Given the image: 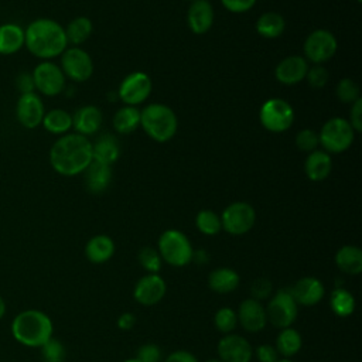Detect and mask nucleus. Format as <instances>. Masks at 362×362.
I'll use <instances>...</instances> for the list:
<instances>
[{"label": "nucleus", "mask_w": 362, "mask_h": 362, "mask_svg": "<svg viewBox=\"0 0 362 362\" xmlns=\"http://www.w3.org/2000/svg\"><path fill=\"white\" fill-rule=\"evenodd\" d=\"M277 362H293V361L288 359V358H281V359H279Z\"/></svg>", "instance_id": "obj_53"}, {"label": "nucleus", "mask_w": 362, "mask_h": 362, "mask_svg": "<svg viewBox=\"0 0 362 362\" xmlns=\"http://www.w3.org/2000/svg\"><path fill=\"white\" fill-rule=\"evenodd\" d=\"M34 88L40 95L57 96L65 89L66 78L59 65L52 61H41L31 72Z\"/></svg>", "instance_id": "obj_10"}, {"label": "nucleus", "mask_w": 362, "mask_h": 362, "mask_svg": "<svg viewBox=\"0 0 362 362\" xmlns=\"http://www.w3.org/2000/svg\"><path fill=\"white\" fill-rule=\"evenodd\" d=\"M151 79L146 72H130L119 85L117 95L124 105L137 106L143 103L151 93Z\"/></svg>", "instance_id": "obj_13"}, {"label": "nucleus", "mask_w": 362, "mask_h": 362, "mask_svg": "<svg viewBox=\"0 0 362 362\" xmlns=\"http://www.w3.org/2000/svg\"><path fill=\"white\" fill-rule=\"evenodd\" d=\"M253 355L256 356V359L259 362H277L279 361V352L276 351V348L273 345H269V344L259 345L253 351Z\"/></svg>", "instance_id": "obj_44"}, {"label": "nucleus", "mask_w": 362, "mask_h": 362, "mask_svg": "<svg viewBox=\"0 0 362 362\" xmlns=\"http://www.w3.org/2000/svg\"><path fill=\"white\" fill-rule=\"evenodd\" d=\"M293 298L297 304L311 307L318 304L325 296V287L317 277H301L290 288Z\"/></svg>", "instance_id": "obj_19"}, {"label": "nucleus", "mask_w": 362, "mask_h": 362, "mask_svg": "<svg viewBox=\"0 0 362 362\" xmlns=\"http://www.w3.org/2000/svg\"><path fill=\"white\" fill-rule=\"evenodd\" d=\"M332 170V158L324 150H314L307 154L304 161V173L311 181H322L328 178Z\"/></svg>", "instance_id": "obj_23"}, {"label": "nucleus", "mask_w": 362, "mask_h": 362, "mask_svg": "<svg viewBox=\"0 0 362 362\" xmlns=\"http://www.w3.org/2000/svg\"><path fill=\"white\" fill-rule=\"evenodd\" d=\"M205 362H222V361H219V359H208Z\"/></svg>", "instance_id": "obj_54"}, {"label": "nucleus", "mask_w": 362, "mask_h": 362, "mask_svg": "<svg viewBox=\"0 0 362 362\" xmlns=\"http://www.w3.org/2000/svg\"><path fill=\"white\" fill-rule=\"evenodd\" d=\"M216 351L222 362H250L253 356V348L249 341L236 334H226L221 338Z\"/></svg>", "instance_id": "obj_16"}, {"label": "nucleus", "mask_w": 362, "mask_h": 362, "mask_svg": "<svg viewBox=\"0 0 362 362\" xmlns=\"http://www.w3.org/2000/svg\"><path fill=\"white\" fill-rule=\"evenodd\" d=\"M338 48L335 35L325 28H317L311 31L303 45L304 58L313 65H322L334 57Z\"/></svg>", "instance_id": "obj_8"}, {"label": "nucleus", "mask_w": 362, "mask_h": 362, "mask_svg": "<svg viewBox=\"0 0 362 362\" xmlns=\"http://www.w3.org/2000/svg\"><path fill=\"white\" fill-rule=\"evenodd\" d=\"M102 110L95 105H85L72 115V129L85 137L95 134L102 126Z\"/></svg>", "instance_id": "obj_21"}, {"label": "nucleus", "mask_w": 362, "mask_h": 362, "mask_svg": "<svg viewBox=\"0 0 362 362\" xmlns=\"http://www.w3.org/2000/svg\"><path fill=\"white\" fill-rule=\"evenodd\" d=\"M215 20L214 7L209 0L191 1L187 13V23L194 34H205L212 28Z\"/></svg>", "instance_id": "obj_20"}, {"label": "nucleus", "mask_w": 362, "mask_h": 362, "mask_svg": "<svg viewBox=\"0 0 362 362\" xmlns=\"http://www.w3.org/2000/svg\"><path fill=\"white\" fill-rule=\"evenodd\" d=\"M257 0H221L222 6L230 13H245L249 11Z\"/></svg>", "instance_id": "obj_46"}, {"label": "nucleus", "mask_w": 362, "mask_h": 362, "mask_svg": "<svg viewBox=\"0 0 362 362\" xmlns=\"http://www.w3.org/2000/svg\"><path fill=\"white\" fill-rule=\"evenodd\" d=\"M136 324V315L133 313H123L117 318V327L123 331H129Z\"/></svg>", "instance_id": "obj_49"}, {"label": "nucleus", "mask_w": 362, "mask_h": 362, "mask_svg": "<svg viewBox=\"0 0 362 362\" xmlns=\"http://www.w3.org/2000/svg\"><path fill=\"white\" fill-rule=\"evenodd\" d=\"M337 267L351 276H356L362 272V250L354 245H345L335 253Z\"/></svg>", "instance_id": "obj_28"}, {"label": "nucleus", "mask_w": 362, "mask_h": 362, "mask_svg": "<svg viewBox=\"0 0 362 362\" xmlns=\"http://www.w3.org/2000/svg\"><path fill=\"white\" fill-rule=\"evenodd\" d=\"M64 30H65L68 44H72L74 47H79L90 37V34L93 31V24L90 21V18H88L85 16H79V17L72 18L68 23V25L64 27Z\"/></svg>", "instance_id": "obj_31"}, {"label": "nucleus", "mask_w": 362, "mask_h": 362, "mask_svg": "<svg viewBox=\"0 0 362 362\" xmlns=\"http://www.w3.org/2000/svg\"><path fill=\"white\" fill-rule=\"evenodd\" d=\"M355 139V130L344 117L328 119L318 132V141L328 154L346 151Z\"/></svg>", "instance_id": "obj_6"}, {"label": "nucleus", "mask_w": 362, "mask_h": 362, "mask_svg": "<svg viewBox=\"0 0 362 362\" xmlns=\"http://www.w3.org/2000/svg\"><path fill=\"white\" fill-rule=\"evenodd\" d=\"M256 222V212L255 208L247 202H232L228 205L222 215H221V223L222 229L226 230L229 235H245L247 233Z\"/></svg>", "instance_id": "obj_11"}, {"label": "nucleus", "mask_w": 362, "mask_h": 362, "mask_svg": "<svg viewBox=\"0 0 362 362\" xmlns=\"http://www.w3.org/2000/svg\"><path fill=\"white\" fill-rule=\"evenodd\" d=\"M284 28H286L284 17L276 11H267L262 14L256 21L257 34L267 40L280 37L284 33Z\"/></svg>", "instance_id": "obj_30"}, {"label": "nucleus", "mask_w": 362, "mask_h": 362, "mask_svg": "<svg viewBox=\"0 0 362 362\" xmlns=\"http://www.w3.org/2000/svg\"><path fill=\"white\" fill-rule=\"evenodd\" d=\"M164 362H198V359L191 352H188L185 349H178V351L171 352L164 359Z\"/></svg>", "instance_id": "obj_48"}, {"label": "nucleus", "mask_w": 362, "mask_h": 362, "mask_svg": "<svg viewBox=\"0 0 362 362\" xmlns=\"http://www.w3.org/2000/svg\"><path fill=\"white\" fill-rule=\"evenodd\" d=\"M329 305L335 315L349 317L355 311V298L346 288L338 287L329 296Z\"/></svg>", "instance_id": "obj_34"}, {"label": "nucleus", "mask_w": 362, "mask_h": 362, "mask_svg": "<svg viewBox=\"0 0 362 362\" xmlns=\"http://www.w3.org/2000/svg\"><path fill=\"white\" fill-rule=\"evenodd\" d=\"M112 123L117 133L129 134L140 126V110L136 106L124 105L116 110Z\"/></svg>", "instance_id": "obj_32"}, {"label": "nucleus", "mask_w": 362, "mask_h": 362, "mask_svg": "<svg viewBox=\"0 0 362 362\" xmlns=\"http://www.w3.org/2000/svg\"><path fill=\"white\" fill-rule=\"evenodd\" d=\"M140 126L150 139L165 143L177 133L178 120L170 106L164 103H150L140 110Z\"/></svg>", "instance_id": "obj_4"}, {"label": "nucleus", "mask_w": 362, "mask_h": 362, "mask_svg": "<svg viewBox=\"0 0 362 362\" xmlns=\"http://www.w3.org/2000/svg\"><path fill=\"white\" fill-rule=\"evenodd\" d=\"M356 1H358V3H361V1H362V0H356Z\"/></svg>", "instance_id": "obj_55"}, {"label": "nucleus", "mask_w": 362, "mask_h": 362, "mask_svg": "<svg viewBox=\"0 0 362 362\" xmlns=\"http://www.w3.org/2000/svg\"><path fill=\"white\" fill-rule=\"evenodd\" d=\"M6 311H7V305H6V301L4 298L0 296V320L6 315Z\"/></svg>", "instance_id": "obj_51"}, {"label": "nucleus", "mask_w": 362, "mask_h": 362, "mask_svg": "<svg viewBox=\"0 0 362 362\" xmlns=\"http://www.w3.org/2000/svg\"><path fill=\"white\" fill-rule=\"evenodd\" d=\"M208 253L205 250H194L192 253V260L191 262H195L198 264H204L208 262Z\"/></svg>", "instance_id": "obj_50"}, {"label": "nucleus", "mask_w": 362, "mask_h": 362, "mask_svg": "<svg viewBox=\"0 0 362 362\" xmlns=\"http://www.w3.org/2000/svg\"><path fill=\"white\" fill-rule=\"evenodd\" d=\"M215 327L222 334H232V331L236 328L238 324V315L236 311L230 307H222L215 313L214 317Z\"/></svg>", "instance_id": "obj_36"}, {"label": "nucleus", "mask_w": 362, "mask_h": 362, "mask_svg": "<svg viewBox=\"0 0 362 362\" xmlns=\"http://www.w3.org/2000/svg\"><path fill=\"white\" fill-rule=\"evenodd\" d=\"M259 119L266 130L272 133H283L294 123V109L287 100L272 98L262 105Z\"/></svg>", "instance_id": "obj_7"}, {"label": "nucleus", "mask_w": 362, "mask_h": 362, "mask_svg": "<svg viewBox=\"0 0 362 362\" xmlns=\"http://www.w3.org/2000/svg\"><path fill=\"white\" fill-rule=\"evenodd\" d=\"M92 154L95 161L112 165L120 154V146L117 139L109 133L99 136L96 141L92 143Z\"/></svg>", "instance_id": "obj_27"}, {"label": "nucleus", "mask_w": 362, "mask_h": 362, "mask_svg": "<svg viewBox=\"0 0 362 362\" xmlns=\"http://www.w3.org/2000/svg\"><path fill=\"white\" fill-rule=\"evenodd\" d=\"M136 359L140 362H160L161 349L156 344H143L136 352Z\"/></svg>", "instance_id": "obj_42"}, {"label": "nucleus", "mask_w": 362, "mask_h": 362, "mask_svg": "<svg viewBox=\"0 0 362 362\" xmlns=\"http://www.w3.org/2000/svg\"><path fill=\"white\" fill-rule=\"evenodd\" d=\"M188 1H194V0H188Z\"/></svg>", "instance_id": "obj_56"}, {"label": "nucleus", "mask_w": 362, "mask_h": 362, "mask_svg": "<svg viewBox=\"0 0 362 362\" xmlns=\"http://www.w3.org/2000/svg\"><path fill=\"white\" fill-rule=\"evenodd\" d=\"M123 362H140V361H137L136 358H129V359H126V361H123Z\"/></svg>", "instance_id": "obj_52"}, {"label": "nucleus", "mask_w": 362, "mask_h": 362, "mask_svg": "<svg viewBox=\"0 0 362 362\" xmlns=\"http://www.w3.org/2000/svg\"><path fill=\"white\" fill-rule=\"evenodd\" d=\"M92 160V143L88 137L75 132L59 136L49 150L51 167L65 177L82 174Z\"/></svg>", "instance_id": "obj_1"}, {"label": "nucleus", "mask_w": 362, "mask_h": 362, "mask_svg": "<svg viewBox=\"0 0 362 362\" xmlns=\"http://www.w3.org/2000/svg\"><path fill=\"white\" fill-rule=\"evenodd\" d=\"M24 47L34 57L51 61L68 48L65 30L52 18H35L24 28Z\"/></svg>", "instance_id": "obj_2"}, {"label": "nucleus", "mask_w": 362, "mask_h": 362, "mask_svg": "<svg viewBox=\"0 0 362 362\" xmlns=\"http://www.w3.org/2000/svg\"><path fill=\"white\" fill-rule=\"evenodd\" d=\"M335 93H337V98L342 103L352 105L355 100H358L361 98V88L354 79L344 78L338 82V85L335 88Z\"/></svg>", "instance_id": "obj_37"}, {"label": "nucleus", "mask_w": 362, "mask_h": 362, "mask_svg": "<svg viewBox=\"0 0 362 362\" xmlns=\"http://www.w3.org/2000/svg\"><path fill=\"white\" fill-rule=\"evenodd\" d=\"M240 277L238 272L230 267H218L208 276V286L218 294H228L238 288Z\"/></svg>", "instance_id": "obj_26"}, {"label": "nucleus", "mask_w": 362, "mask_h": 362, "mask_svg": "<svg viewBox=\"0 0 362 362\" xmlns=\"http://www.w3.org/2000/svg\"><path fill=\"white\" fill-rule=\"evenodd\" d=\"M266 317L267 321L276 328H288L297 318L298 304L291 296L290 288L279 290L267 303Z\"/></svg>", "instance_id": "obj_9"}, {"label": "nucleus", "mask_w": 362, "mask_h": 362, "mask_svg": "<svg viewBox=\"0 0 362 362\" xmlns=\"http://www.w3.org/2000/svg\"><path fill=\"white\" fill-rule=\"evenodd\" d=\"M349 124L355 130V133L362 132V99L359 98L351 105L349 110Z\"/></svg>", "instance_id": "obj_45"}, {"label": "nucleus", "mask_w": 362, "mask_h": 362, "mask_svg": "<svg viewBox=\"0 0 362 362\" xmlns=\"http://www.w3.org/2000/svg\"><path fill=\"white\" fill-rule=\"evenodd\" d=\"M115 253V242L107 235H95L85 245V256L90 263L107 262Z\"/></svg>", "instance_id": "obj_24"}, {"label": "nucleus", "mask_w": 362, "mask_h": 362, "mask_svg": "<svg viewBox=\"0 0 362 362\" xmlns=\"http://www.w3.org/2000/svg\"><path fill=\"white\" fill-rule=\"evenodd\" d=\"M167 291V284L158 273H147L134 286V300L146 307L154 305L163 300Z\"/></svg>", "instance_id": "obj_15"}, {"label": "nucleus", "mask_w": 362, "mask_h": 362, "mask_svg": "<svg viewBox=\"0 0 362 362\" xmlns=\"http://www.w3.org/2000/svg\"><path fill=\"white\" fill-rule=\"evenodd\" d=\"M13 338L28 348H41L52 338L54 325L51 318L41 310L28 308L20 311L10 325Z\"/></svg>", "instance_id": "obj_3"}, {"label": "nucleus", "mask_w": 362, "mask_h": 362, "mask_svg": "<svg viewBox=\"0 0 362 362\" xmlns=\"http://www.w3.org/2000/svg\"><path fill=\"white\" fill-rule=\"evenodd\" d=\"M320 141H318V133L313 129H303L296 136V146L298 150L304 153H311L317 150Z\"/></svg>", "instance_id": "obj_40"}, {"label": "nucleus", "mask_w": 362, "mask_h": 362, "mask_svg": "<svg viewBox=\"0 0 362 362\" xmlns=\"http://www.w3.org/2000/svg\"><path fill=\"white\" fill-rule=\"evenodd\" d=\"M158 253L161 260L174 266L182 267L192 260V245L189 239L178 229H167L158 238Z\"/></svg>", "instance_id": "obj_5"}, {"label": "nucleus", "mask_w": 362, "mask_h": 362, "mask_svg": "<svg viewBox=\"0 0 362 362\" xmlns=\"http://www.w3.org/2000/svg\"><path fill=\"white\" fill-rule=\"evenodd\" d=\"M273 290V286H272V281L266 277H260V279H256L250 287V293H252V298L260 301V300H264L270 296Z\"/></svg>", "instance_id": "obj_43"}, {"label": "nucleus", "mask_w": 362, "mask_h": 362, "mask_svg": "<svg viewBox=\"0 0 362 362\" xmlns=\"http://www.w3.org/2000/svg\"><path fill=\"white\" fill-rule=\"evenodd\" d=\"M41 356L44 362H64L66 356L65 346L59 339L52 337L41 346Z\"/></svg>", "instance_id": "obj_39"}, {"label": "nucleus", "mask_w": 362, "mask_h": 362, "mask_svg": "<svg viewBox=\"0 0 362 362\" xmlns=\"http://www.w3.org/2000/svg\"><path fill=\"white\" fill-rule=\"evenodd\" d=\"M45 115V107L41 96L37 92L21 93L16 103V117L17 122L31 130L41 124Z\"/></svg>", "instance_id": "obj_14"}, {"label": "nucleus", "mask_w": 362, "mask_h": 362, "mask_svg": "<svg viewBox=\"0 0 362 362\" xmlns=\"http://www.w3.org/2000/svg\"><path fill=\"white\" fill-rule=\"evenodd\" d=\"M61 69L65 78L74 82H85L93 74V61L81 47H69L61 54Z\"/></svg>", "instance_id": "obj_12"}, {"label": "nucleus", "mask_w": 362, "mask_h": 362, "mask_svg": "<svg viewBox=\"0 0 362 362\" xmlns=\"http://www.w3.org/2000/svg\"><path fill=\"white\" fill-rule=\"evenodd\" d=\"M85 187L92 194H100L106 191L112 181V165L92 160V163L83 171Z\"/></svg>", "instance_id": "obj_22"}, {"label": "nucleus", "mask_w": 362, "mask_h": 362, "mask_svg": "<svg viewBox=\"0 0 362 362\" xmlns=\"http://www.w3.org/2000/svg\"><path fill=\"white\" fill-rule=\"evenodd\" d=\"M139 263L147 273H158L163 264L161 256L157 249L146 246L139 252Z\"/></svg>", "instance_id": "obj_38"}, {"label": "nucleus", "mask_w": 362, "mask_h": 362, "mask_svg": "<svg viewBox=\"0 0 362 362\" xmlns=\"http://www.w3.org/2000/svg\"><path fill=\"white\" fill-rule=\"evenodd\" d=\"M195 225L201 233L208 236H214L222 230L221 216L211 209L199 211L195 218Z\"/></svg>", "instance_id": "obj_35"}, {"label": "nucleus", "mask_w": 362, "mask_h": 362, "mask_svg": "<svg viewBox=\"0 0 362 362\" xmlns=\"http://www.w3.org/2000/svg\"><path fill=\"white\" fill-rule=\"evenodd\" d=\"M328 69L324 66V65H313V66H308V71H307V75H305V79L308 82V85L314 89H320V88H324L325 83L328 82Z\"/></svg>", "instance_id": "obj_41"}, {"label": "nucleus", "mask_w": 362, "mask_h": 362, "mask_svg": "<svg viewBox=\"0 0 362 362\" xmlns=\"http://www.w3.org/2000/svg\"><path fill=\"white\" fill-rule=\"evenodd\" d=\"M41 124L48 133L64 136L72 129V115L64 109H51L45 112Z\"/></svg>", "instance_id": "obj_29"}, {"label": "nucleus", "mask_w": 362, "mask_h": 362, "mask_svg": "<svg viewBox=\"0 0 362 362\" xmlns=\"http://www.w3.org/2000/svg\"><path fill=\"white\" fill-rule=\"evenodd\" d=\"M308 62L301 55H290L283 58L274 69L276 79L283 85H296L305 79Z\"/></svg>", "instance_id": "obj_18"}, {"label": "nucleus", "mask_w": 362, "mask_h": 362, "mask_svg": "<svg viewBox=\"0 0 362 362\" xmlns=\"http://www.w3.org/2000/svg\"><path fill=\"white\" fill-rule=\"evenodd\" d=\"M24 47V28L16 23L0 24V55L17 54Z\"/></svg>", "instance_id": "obj_25"}, {"label": "nucleus", "mask_w": 362, "mask_h": 362, "mask_svg": "<svg viewBox=\"0 0 362 362\" xmlns=\"http://www.w3.org/2000/svg\"><path fill=\"white\" fill-rule=\"evenodd\" d=\"M303 346V338L300 332L291 327L283 328L276 339V351L283 358H291L294 356Z\"/></svg>", "instance_id": "obj_33"}, {"label": "nucleus", "mask_w": 362, "mask_h": 362, "mask_svg": "<svg viewBox=\"0 0 362 362\" xmlns=\"http://www.w3.org/2000/svg\"><path fill=\"white\" fill-rule=\"evenodd\" d=\"M236 315H238V322L247 332H259L267 324L264 307L260 304V301L252 297L240 303Z\"/></svg>", "instance_id": "obj_17"}, {"label": "nucleus", "mask_w": 362, "mask_h": 362, "mask_svg": "<svg viewBox=\"0 0 362 362\" xmlns=\"http://www.w3.org/2000/svg\"><path fill=\"white\" fill-rule=\"evenodd\" d=\"M16 83H17V88H18V90H20V95H21V93L35 92L34 81H33L31 72H21V74H18V76H17V79H16Z\"/></svg>", "instance_id": "obj_47"}]
</instances>
